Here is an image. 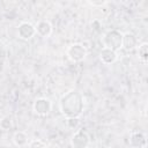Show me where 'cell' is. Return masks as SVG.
<instances>
[{"instance_id":"obj_13","label":"cell","mask_w":148,"mask_h":148,"mask_svg":"<svg viewBox=\"0 0 148 148\" xmlns=\"http://www.w3.org/2000/svg\"><path fill=\"white\" fill-rule=\"evenodd\" d=\"M12 127H13V120H12L10 117L5 116V117H2L0 119V128L1 130L7 131V130H10Z\"/></svg>"},{"instance_id":"obj_1","label":"cell","mask_w":148,"mask_h":148,"mask_svg":"<svg viewBox=\"0 0 148 148\" xmlns=\"http://www.w3.org/2000/svg\"><path fill=\"white\" fill-rule=\"evenodd\" d=\"M59 109L64 117L79 118L84 109L83 96L77 90H69L61 96L59 101Z\"/></svg>"},{"instance_id":"obj_11","label":"cell","mask_w":148,"mask_h":148,"mask_svg":"<svg viewBox=\"0 0 148 148\" xmlns=\"http://www.w3.org/2000/svg\"><path fill=\"white\" fill-rule=\"evenodd\" d=\"M13 142L17 147H23L28 143V135L22 131H17L13 134Z\"/></svg>"},{"instance_id":"obj_7","label":"cell","mask_w":148,"mask_h":148,"mask_svg":"<svg viewBox=\"0 0 148 148\" xmlns=\"http://www.w3.org/2000/svg\"><path fill=\"white\" fill-rule=\"evenodd\" d=\"M130 146L132 148H146L147 138L141 132H134L130 135Z\"/></svg>"},{"instance_id":"obj_16","label":"cell","mask_w":148,"mask_h":148,"mask_svg":"<svg viewBox=\"0 0 148 148\" xmlns=\"http://www.w3.org/2000/svg\"><path fill=\"white\" fill-rule=\"evenodd\" d=\"M88 3L90 6H94V7H102L106 3V1H102V0H99V1H88Z\"/></svg>"},{"instance_id":"obj_14","label":"cell","mask_w":148,"mask_h":148,"mask_svg":"<svg viewBox=\"0 0 148 148\" xmlns=\"http://www.w3.org/2000/svg\"><path fill=\"white\" fill-rule=\"evenodd\" d=\"M28 148H45V143H44L42 140L35 139V140H31V141L29 142Z\"/></svg>"},{"instance_id":"obj_3","label":"cell","mask_w":148,"mask_h":148,"mask_svg":"<svg viewBox=\"0 0 148 148\" xmlns=\"http://www.w3.org/2000/svg\"><path fill=\"white\" fill-rule=\"evenodd\" d=\"M66 53H67V57L69 58V60H72L73 62H80V61L84 60V58L87 56V49L80 43H74L68 46Z\"/></svg>"},{"instance_id":"obj_10","label":"cell","mask_w":148,"mask_h":148,"mask_svg":"<svg viewBox=\"0 0 148 148\" xmlns=\"http://www.w3.org/2000/svg\"><path fill=\"white\" fill-rule=\"evenodd\" d=\"M35 29H36V34H38L42 37H49L52 34V24L46 20L39 21L35 25Z\"/></svg>"},{"instance_id":"obj_6","label":"cell","mask_w":148,"mask_h":148,"mask_svg":"<svg viewBox=\"0 0 148 148\" xmlns=\"http://www.w3.org/2000/svg\"><path fill=\"white\" fill-rule=\"evenodd\" d=\"M36 35L35 25L30 22H21L17 27V36L23 40H28Z\"/></svg>"},{"instance_id":"obj_9","label":"cell","mask_w":148,"mask_h":148,"mask_svg":"<svg viewBox=\"0 0 148 148\" xmlns=\"http://www.w3.org/2000/svg\"><path fill=\"white\" fill-rule=\"evenodd\" d=\"M117 58H118L117 52L113 51V50H110V49H108V47H103V49L101 50V52H99V59H101V61H102L103 64H105V65H111V64H113V62L117 60Z\"/></svg>"},{"instance_id":"obj_12","label":"cell","mask_w":148,"mask_h":148,"mask_svg":"<svg viewBox=\"0 0 148 148\" xmlns=\"http://www.w3.org/2000/svg\"><path fill=\"white\" fill-rule=\"evenodd\" d=\"M138 54H139V59L141 60V62L147 64V61H148V43L145 42L139 45Z\"/></svg>"},{"instance_id":"obj_17","label":"cell","mask_w":148,"mask_h":148,"mask_svg":"<svg viewBox=\"0 0 148 148\" xmlns=\"http://www.w3.org/2000/svg\"><path fill=\"white\" fill-rule=\"evenodd\" d=\"M0 130H1V128H0Z\"/></svg>"},{"instance_id":"obj_4","label":"cell","mask_w":148,"mask_h":148,"mask_svg":"<svg viewBox=\"0 0 148 148\" xmlns=\"http://www.w3.org/2000/svg\"><path fill=\"white\" fill-rule=\"evenodd\" d=\"M52 109V103L49 98L46 97H39L37 99H35L34 104H32V110L37 116H47L50 113Z\"/></svg>"},{"instance_id":"obj_8","label":"cell","mask_w":148,"mask_h":148,"mask_svg":"<svg viewBox=\"0 0 148 148\" xmlns=\"http://www.w3.org/2000/svg\"><path fill=\"white\" fill-rule=\"evenodd\" d=\"M138 46V38L135 35L131 32L123 34V40H121V49L126 51H132Z\"/></svg>"},{"instance_id":"obj_15","label":"cell","mask_w":148,"mask_h":148,"mask_svg":"<svg viewBox=\"0 0 148 148\" xmlns=\"http://www.w3.org/2000/svg\"><path fill=\"white\" fill-rule=\"evenodd\" d=\"M66 123H67L68 127H71V128H76L80 125L79 118H67L66 119Z\"/></svg>"},{"instance_id":"obj_2","label":"cell","mask_w":148,"mask_h":148,"mask_svg":"<svg viewBox=\"0 0 148 148\" xmlns=\"http://www.w3.org/2000/svg\"><path fill=\"white\" fill-rule=\"evenodd\" d=\"M104 47H108L113 51H118L121 49V40H123V34L116 29L108 30L103 37H102Z\"/></svg>"},{"instance_id":"obj_5","label":"cell","mask_w":148,"mask_h":148,"mask_svg":"<svg viewBox=\"0 0 148 148\" xmlns=\"http://www.w3.org/2000/svg\"><path fill=\"white\" fill-rule=\"evenodd\" d=\"M71 143L73 148H87L90 143V136L86 131L80 130L73 134Z\"/></svg>"}]
</instances>
